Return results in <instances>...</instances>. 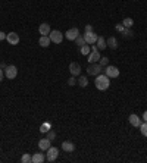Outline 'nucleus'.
Instances as JSON below:
<instances>
[{
  "instance_id": "f257e3e1",
  "label": "nucleus",
  "mask_w": 147,
  "mask_h": 163,
  "mask_svg": "<svg viewBox=\"0 0 147 163\" xmlns=\"http://www.w3.org/2000/svg\"><path fill=\"white\" fill-rule=\"evenodd\" d=\"M94 85H96L97 90L106 91L109 87H110V78H109L108 75H105V73H100V75H97V77H96Z\"/></svg>"
},
{
  "instance_id": "f03ea898",
  "label": "nucleus",
  "mask_w": 147,
  "mask_h": 163,
  "mask_svg": "<svg viewBox=\"0 0 147 163\" xmlns=\"http://www.w3.org/2000/svg\"><path fill=\"white\" fill-rule=\"evenodd\" d=\"M100 50H97V46L96 44H91V51L90 55L87 56V60H88V63H97L99 60H100Z\"/></svg>"
},
{
  "instance_id": "7ed1b4c3",
  "label": "nucleus",
  "mask_w": 147,
  "mask_h": 163,
  "mask_svg": "<svg viewBox=\"0 0 147 163\" xmlns=\"http://www.w3.org/2000/svg\"><path fill=\"white\" fill-rule=\"evenodd\" d=\"M103 71V66L100 63H90L88 66H87V73L88 75H93V77H97V75H100Z\"/></svg>"
},
{
  "instance_id": "20e7f679",
  "label": "nucleus",
  "mask_w": 147,
  "mask_h": 163,
  "mask_svg": "<svg viewBox=\"0 0 147 163\" xmlns=\"http://www.w3.org/2000/svg\"><path fill=\"white\" fill-rule=\"evenodd\" d=\"M49 37H50V41L51 43H55V44H60L63 41V35L60 31H57V29H53V31H50V34H49Z\"/></svg>"
},
{
  "instance_id": "39448f33",
  "label": "nucleus",
  "mask_w": 147,
  "mask_h": 163,
  "mask_svg": "<svg viewBox=\"0 0 147 163\" xmlns=\"http://www.w3.org/2000/svg\"><path fill=\"white\" fill-rule=\"evenodd\" d=\"M59 156V148L57 147H49L47 148V154H46V160L47 162H55Z\"/></svg>"
},
{
  "instance_id": "423d86ee",
  "label": "nucleus",
  "mask_w": 147,
  "mask_h": 163,
  "mask_svg": "<svg viewBox=\"0 0 147 163\" xmlns=\"http://www.w3.org/2000/svg\"><path fill=\"white\" fill-rule=\"evenodd\" d=\"M18 75V68L15 65H7L5 69V77L7 79H15Z\"/></svg>"
},
{
  "instance_id": "0eeeda50",
  "label": "nucleus",
  "mask_w": 147,
  "mask_h": 163,
  "mask_svg": "<svg viewBox=\"0 0 147 163\" xmlns=\"http://www.w3.org/2000/svg\"><path fill=\"white\" fill-rule=\"evenodd\" d=\"M105 75H108L109 78H118L119 77V69L113 65H108L105 68Z\"/></svg>"
},
{
  "instance_id": "6e6552de",
  "label": "nucleus",
  "mask_w": 147,
  "mask_h": 163,
  "mask_svg": "<svg viewBox=\"0 0 147 163\" xmlns=\"http://www.w3.org/2000/svg\"><path fill=\"white\" fill-rule=\"evenodd\" d=\"M69 72H71L72 77H79L81 75V65L77 62L69 63Z\"/></svg>"
},
{
  "instance_id": "1a4fd4ad",
  "label": "nucleus",
  "mask_w": 147,
  "mask_h": 163,
  "mask_svg": "<svg viewBox=\"0 0 147 163\" xmlns=\"http://www.w3.org/2000/svg\"><path fill=\"white\" fill-rule=\"evenodd\" d=\"M84 38H85V43L87 44H96V41H97V34L94 33V31H90V33H85L84 34Z\"/></svg>"
},
{
  "instance_id": "9d476101",
  "label": "nucleus",
  "mask_w": 147,
  "mask_h": 163,
  "mask_svg": "<svg viewBox=\"0 0 147 163\" xmlns=\"http://www.w3.org/2000/svg\"><path fill=\"white\" fill-rule=\"evenodd\" d=\"M79 35V29L78 28H71L65 33V38L69 40V41H75V38Z\"/></svg>"
},
{
  "instance_id": "9b49d317",
  "label": "nucleus",
  "mask_w": 147,
  "mask_h": 163,
  "mask_svg": "<svg viewBox=\"0 0 147 163\" xmlns=\"http://www.w3.org/2000/svg\"><path fill=\"white\" fill-rule=\"evenodd\" d=\"M6 40H7V43L12 46H16L19 43V35L16 33H9L6 35Z\"/></svg>"
},
{
  "instance_id": "f8f14e48",
  "label": "nucleus",
  "mask_w": 147,
  "mask_h": 163,
  "mask_svg": "<svg viewBox=\"0 0 147 163\" xmlns=\"http://www.w3.org/2000/svg\"><path fill=\"white\" fill-rule=\"evenodd\" d=\"M128 121H130V124L132 125V126H136V128H138V126H140V124H141V118H140L138 115H136V113L130 115Z\"/></svg>"
},
{
  "instance_id": "ddd939ff",
  "label": "nucleus",
  "mask_w": 147,
  "mask_h": 163,
  "mask_svg": "<svg viewBox=\"0 0 147 163\" xmlns=\"http://www.w3.org/2000/svg\"><path fill=\"white\" fill-rule=\"evenodd\" d=\"M50 143L51 141L49 138H41V140H38V148L41 152H47V148L50 147Z\"/></svg>"
},
{
  "instance_id": "4468645a",
  "label": "nucleus",
  "mask_w": 147,
  "mask_h": 163,
  "mask_svg": "<svg viewBox=\"0 0 147 163\" xmlns=\"http://www.w3.org/2000/svg\"><path fill=\"white\" fill-rule=\"evenodd\" d=\"M62 150L66 153H72L75 150V144H74L72 141H63L62 143Z\"/></svg>"
},
{
  "instance_id": "2eb2a0df",
  "label": "nucleus",
  "mask_w": 147,
  "mask_h": 163,
  "mask_svg": "<svg viewBox=\"0 0 147 163\" xmlns=\"http://www.w3.org/2000/svg\"><path fill=\"white\" fill-rule=\"evenodd\" d=\"M50 25H49V24H41V25H40L38 27V33H40V35H49V34H50Z\"/></svg>"
},
{
  "instance_id": "dca6fc26",
  "label": "nucleus",
  "mask_w": 147,
  "mask_h": 163,
  "mask_svg": "<svg viewBox=\"0 0 147 163\" xmlns=\"http://www.w3.org/2000/svg\"><path fill=\"white\" fill-rule=\"evenodd\" d=\"M96 46H97V50H105V49H108L106 38H105V37H99L96 41Z\"/></svg>"
},
{
  "instance_id": "f3484780",
  "label": "nucleus",
  "mask_w": 147,
  "mask_h": 163,
  "mask_svg": "<svg viewBox=\"0 0 147 163\" xmlns=\"http://www.w3.org/2000/svg\"><path fill=\"white\" fill-rule=\"evenodd\" d=\"M46 160V156L43 153H35L34 156H31V162L33 163H43Z\"/></svg>"
},
{
  "instance_id": "a211bd4d",
  "label": "nucleus",
  "mask_w": 147,
  "mask_h": 163,
  "mask_svg": "<svg viewBox=\"0 0 147 163\" xmlns=\"http://www.w3.org/2000/svg\"><path fill=\"white\" fill-rule=\"evenodd\" d=\"M106 43H108L109 49H112V50H116V49H118V40H116V37H109V38L106 40Z\"/></svg>"
},
{
  "instance_id": "6ab92c4d",
  "label": "nucleus",
  "mask_w": 147,
  "mask_h": 163,
  "mask_svg": "<svg viewBox=\"0 0 147 163\" xmlns=\"http://www.w3.org/2000/svg\"><path fill=\"white\" fill-rule=\"evenodd\" d=\"M50 43L51 41H50V37H49V35H41L38 38V44L41 46V47H49Z\"/></svg>"
},
{
  "instance_id": "aec40b11",
  "label": "nucleus",
  "mask_w": 147,
  "mask_h": 163,
  "mask_svg": "<svg viewBox=\"0 0 147 163\" xmlns=\"http://www.w3.org/2000/svg\"><path fill=\"white\" fill-rule=\"evenodd\" d=\"M90 51H91L90 44H84L82 47H79V53H81L82 56H88V55H90Z\"/></svg>"
},
{
  "instance_id": "412c9836",
  "label": "nucleus",
  "mask_w": 147,
  "mask_h": 163,
  "mask_svg": "<svg viewBox=\"0 0 147 163\" xmlns=\"http://www.w3.org/2000/svg\"><path fill=\"white\" fill-rule=\"evenodd\" d=\"M50 130H51V124H50V122H44V124L40 126V132H43V134H47Z\"/></svg>"
},
{
  "instance_id": "4be33fe9",
  "label": "nucleus",
  "mask_w": 147,
  "mask_h": 163,
  "mask_svg": "<svg viewBox=\"0 0 147 163\" xmlns=\"http://www.w3.org/2000/svg\"><path fill=\"white\" fill-rule=\"evenodd\" d=\"M122 25H124L125 28H132V25H134V19H132V18H125L124 21H122Z\"/></svg>"
},
{
  "instance_id": "5701e85b",
  "label": "nucleus",
  "mask_w": 147,
  "mask_h": 163,
  "mask_svg": "<svg viewBox=\"0 0 147 163\" xmlns=\"http://www.w3.org/2000/svg\"><path fill=\"white\" fill-rule=\"evenodd\" d=\"M121 34L124 35L125 38H132V37H134V31H132V28H125Z\"/></svg>"
},
{
  "instance_id": "b1692460",
  "label": "nucleus",
  "mask_w": 147,
  "mask_h": 163,
  "mask_svg": "<svg viewBox=\"0 0 147 163\" xmlns=\"http://www.w3.org/2000/svg\"><path fill=\"white\" fill-rule=\"evenodd\" d=\"M78 85H79V87H82V88H85V87L88 85V79L85 78L84 75H81L79 79H78Z\"/></svg>"
},
{
  "instance_id": "393cba45",
  "label": "nucleus",
  "mask_w": 147,
  "mask_h": 163,
  "mask_svg": "<svg viewBox=\"0 0 147 163\" xmlns=\"http://www.w3.org/2000/svg\"><path fill=\"white\" fill-rule=\"evenodd\" d=\"M75 43H77V46H78V47H82L84 44H87V43H85L84 35H78V37L75 38Z\"/></svg>"
},
{
  "instance_id": "a878e982",
  "label": "nucleus",
  "mask_w": 147,
  "mask_h": 163,
  "mask_svg": "<svg viewBox=\"0 0 147 163\" xmlns=\"http://www.w3.org/2000/svg\"><path fill=\"white\" fill-rule=\"evenodd\" d=\"M138 128H140V132H141L144 137H147V122H146V121H144V122H141Z\"/></svg>"
},
{
  "instance_id": "bb28decb",
  "label": "nucleus",
  "mask_w": 147,
  "mask_h": 163,
  "mask_svg": "<svg viewBox=\"0 0 147 163\" xmlns=\"http://www.w3.org/2000/svg\"><path fill=\"white\" fill-rule=\"evenodd\" d=\"M99 63L102 65L103 68H106L109 65V57H100V60H99Z\"/></svg>"
},
{
  "instance_id": "cd10ccee",
  "label": "nucleus",
  "mask_w": 147,
  "mask_h": 163,
  "mask_svg": "<svg viewBox=\"0 0 147 163\" xmlns=\"http://www.w3.org/2000/svg\"><path fill=\"white\" fill-rule=\"evenodd\" d=\"M21 162H22V163H29V162H31V156H29L28 153H25L22 157H21Z\"/></svg>"
},
{
  "instance_id": "c85d7f7f",
  "label": "nucleus",
  "mask_w": 147,
  "mask_h": 163,
  "mask_svg": "<svg viewBox=\"0 0 147 163\" xmlns=\"http://www.w3.org/2000/svg\"><path fill=\"white\" fill-rule=\"evenodd\" d=\"M47 138H49V140H50V141H53V140H55V138H56V132H55V131H53V130H50V131H49V132H47Z\"/></svg>"
},
{
  "instance_id": "c756f323",
  "label": "nucleus",
  "mask_w": 147,
  "mask_h": 163,
  "mask_svg": "<svg viewBox=\"0 0 147 163\" xmlns=\"http://www.w3.org/2000/svg\"><path fill=\"white\" fill-rule=\"evenodd\" d=\"M75 84H77V79H75V77H71V78L68 79V85H69V87H74Z\"/></svg>"
},
{
  "instance_id": "7c9ffc66",
  "label": "nucleus",
  "mask_w": 147,
  "mask_h": 163,
  "mask_svg": "<svg viewBox=\"0 0 147 163\" xmlns=\"http://www.w3.org/2000/svg\"><path fill=\"white\" fill-rule=\"evenodd\" d=\"M115 29H116L118 33H122V31L125 29V27L122 25V24H116V25H115Z\"/></svg>"
},
{
  "instance_id": "2f4dec72",
  "label": "nucleus",
  "mask_w": 147,
  "mask_h": 163,
  "mask_svg": "<svg viewBox=\"0 0 147 163\" xmlns=\"http://www.w3.org/2000/svg\"><path fill=\"white\" fill-rule=\"evenodd\" d=\"M6 35H7V34H5L3 31H0V41H2V40H6Z\"/></svg>"
},
{
  "instance_id": "473e14b6",
  "label": "nucleus",
  "mask_w": 147,
  "mask_h": 163,
  "mask_svg": "<svg viewBox=\"0 0 147 163\" xmlns=\"http://www.w3.org/2000/svg\"><path fill=\"white\" fill-rule=\"evenodd\" d=\"M90 31H93V27L91 25H85V33H90Z\"/></svg>"
},
{
  "instance_id": "72a5a7b5",
  "label": "nucleus",
  "mask_w": 147,
  "mask_h": 163,
  "mask_svg": "<svg viewBox=\"0 0 147 163\" xmlns=\"http://www.w3.org/2000/svg\"><path fill=\"white\" fill-rule=\"evenodd\" d=\"M3 77H5V71H3V69H0V82L3 81Z\"/></svg>"
},
{
  "instance_id": "f704fd0d",
  "label": "nucleus",
  "mask_w": 147,
  "mask_h": 163,
  "mask_svg": "<svg viewBox=\"0 0 147 163\" xmlns=\"http://www.w3.org/2000/svg\"><path fill=\"white\" fill-rule=\"evenodd\" d=\"M6 66H7V65H6L5 62H0V69H3V71H5V69H6Z\"/></svg>"
},
{
  "instance_id": "c9c22d12",
  "label": "nucleus",
  "mask_w": 147,
  "mask_h": 163,
  "mask_svg": "<svg viewBox=\"0 0 147 163\" xmlns=\"http://www.w3.org/2000/svg\"><path fill=\"white\" fill-rule=\"evenodd\" d=\"M143 119H144V121H146V122H147V110H146V112H144V113H143Z\"/></svg>"
}]
</instances>
